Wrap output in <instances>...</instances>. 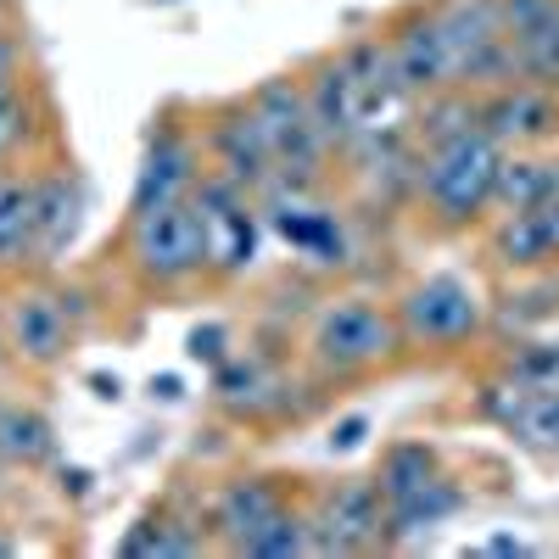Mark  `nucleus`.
<instances>
[{
	"mask_svg": "<svg viewBox=\"0 0 559 559\" xmlns=\"http://www.w3.org/2000/svg\"><path fill=\"white\" fill-rule=\"evenodd\" d=\"M12 369H17V364H12V347H7V331H0V381H7V376H12Z\"/></svg>",
	"mask_w": 559,
	"mask_h": 559,
	"instance_id": "nucleus-36",
	"label": "nucleus"
},
{
	"mask_svg": "<svg viewBox=\"0 0 559 559\" xmlns=\"http://www.w3.org/2000/svg\"><path fill=\"white\" fill-rule=\"evenodd\" d=\"M308 515H313V543L319 554H381L386 543V498L376 476H336L308 487Z\"/></svg>",
	"mask_w": 559,
	"mask_h": 559,
	"instance_id": "nucleus-10",
	"label": "nucleus"
},
{
	"mask_svg": "<svg viewBox=\"0 0 559 559\" xmlns=\"http://www.w3.org/2000/svg\"><path fill=\"white\" fill-rule=\"evenodd\" d=\"M481 258L509 280L554 274L559 269V197L521 213H492L481 224Z\"/></svg>",
	"mask_w": 559,
	"mask_h": 559,
	"instance_id": "nucleus-17",
	"label": "nucleus"
},
{
	"mask_svg": "<svg viewBox=\"0 0 559 559\" xmlns=\"http://www.w3.org/2000/svg\"><path fill=\"white\" fill-rule=\"evenodd\" d=\"M503 146L481 129H459L437 146H419L414 168V218L431 236H471L498 213V174H503Z\"/></svg>",
	"mask_w": 559,
	"mask_h": 559,
	"instance_id": "nucleus-2",
	"label": "nucleus"
},
{
	"mask_svg": "<svg viewBox=\"0 0 559 559\" xmlns=\"http://www.w3.org/2000/svg\"><path fill=\"white\" fill-rule=\"evenodd\" d=\"M381 34L397 57V73L414 96H437V90H459L453 73V51H448V34L431 12V0H403L381 17Z\"/></svg>",
	"mask_w": 559,
	"mask_h": 559,
	"instance_id": "nucleus-15",
	"label": "nucleus"
},
{
	"mask_svg": "<svg viewBox=\"0 0 559 559\" xmlns=\"http://www.w3.org/2000/svg\"><path fill=\"white\" fill-rule=\"evenodd\" d=\"M476 123L498 140L503 152H548V146H559V90L532 84V79L481 90Z\"/></svg>",
	"mask_w": 559,
	"mask_h": 559,
	"instance_id": "nucleus-14",
	"label": "nucleus"
},
{
	"mask_svg": "<svg viewBox=\"0 0 559 559\" xmlns=\"http://www.w3.org/2000/svg\"><path fill=\"white\" fill-rule=\"evenodd\" d=\"M487 414L515 442H526L537 453H559V386H515V381H503V386L487 392Z\"/></svg>",
	"mask_w": 559,
	"mask_h": 559,
	"instance_id": "nucleus-25",
	"label": "nucleus"
},
{
	"mask_svg": "<svg viewBox=\"0 0 559 559\" xmlns=\"http://www.w3.org/2000/svg\"><path fill=\"white\" fill-rule=\"evenodd\" d=\"M408 358H464L492 331V297L459 269H431L392 297Z\"/></svg>",
	"mask_w": 559,
	"mask_h": 559,
	"instance_id": "nucleus-4",
	"label": "nucleus"
},
{
	"mask_svg": "<svg viewBox=\"0 0 559 559\" xmlns=\"http://www.w3.org/2000/svg\"><path fill=\"white\" fill-rule=\"evenodd\" d=\"M376 487H381V498L386 503H397V498H408V492H419V487H431L437 476H448L442 471V453H437V442H426V437H397V442H386L381 448V459H376Z\"/></svg>",
	"mask_w": 559,
	"mask_h": 559,
	"instance_id": "nucleus-27",
	"label": "nucleus"
},
{
	"mask_svg": "<svg viewBox=\"0 0 559 559\" xmlns=\"http://www.w3.org/2000/svg\"><path fill=\"white\" fill-rule=\"evenodd\" d=\"M302 492H308L302 476H286V471H241V476H224V481L202 498L213 548H218V554H241L247 537H252L263 521H274L286 503H297Z\"/></svg>",
	"mask_w": 559,
	"mask_h": 559,
	"instance_id": "nucleus-13",
	"label": "nucleus"
},
{
	"mask_svg": "<svg viewBox=\"0 0 559 559\" xmlns=\"http://www.w3.org/2000/svg\"><path fill=\"white\" fill-rule=\"evenodd\" d=\"M45 152H62L57 112H51L45 84H39V79H28V84H0V168L34 163V157H45Z\"/></svg>",
	"mask_w": 559,
	"mask_h": 559,
	"instance_id": "nucleus-19",
	"label": "nucleus"
},
{
	"mask_svg": "<svg viewBox=\"0 0 559 559\" xmlns=\"http://www.w3.org/2000/svg\"><path fill=\"white\" fill-rule=\"evenodd\" d=\"M263 218H269V241H280L302 274H347L358 247H353V213L331 202V191H286L269 185L263 191Z\"/></svg>",
	"mask_w": 559,
	"mask_h": 559,
	"instance_id": "nucleus-8",
	"label": "nucleus"
},
{
	"mask_svg": "<svg viewBox=\"0 0 559 559\" xmlns=\"http://www.w3.org/2000/svg\"><path fill=\"white\" fill-rule=\"evenodd\" d=\"M118 274L129 280L134 297L146 302H179L213 286V263H207V229L197 202H174L157 213L123 218L118 241H112Z\"/></svg>",
	"mask_w": 559,
	"mask_h": 559,
	"instance_id": "nucleus-3",
	"label": "nucleus"
},
{
	"mask_svg": "<svg viewBox=\"0 0 559 559\" xmlns=\"http://www.w3.org/2000/svg\"><path fill=\"white\" fill-rule=\"evenodd\" d=\"M17 274H45L34 241V163L0 168V286Z\"/></svg>",
	"mask_w": 559,
	"mask_h": 559,
	"instance_id": "nucleus-24",
	"label": "nucleus"
},
{
	"mask_svg": "<svg viewBox=\"0 0 559 559\" xmlns=\"http://www.w3.org/2000/svg\"><path fill=\"white\" fill-rule=\"evenodd\" d=\"M487 554H526V543H509V537H498V543H487Z\"/></svg>",
	"mask_w": 559,
	"mask_h": 559,
	"instance_id": "nucleus-37",
	"label": "nucleus"
},
{
	"mask_svg": "<svg viewBox=\"0 0 559 559\" xmlns=\"http://www.w3.org/2000/svg\"><path fill=\"white\" fill-rule=\"evenodd\" d=\"M17 12H23L17 0H0V23H17Z\"/></svg>",
	"mask_w": 559,
	"mask_h": 559,
	"instance_id": "nucleus-39",
	"label": "nucleus"
},
{
	"mask_svg": "<svg viewBox=\"0 0 559 559\" xmlns=\"http://www.w3.org/2000/svg\"><path fill=\"white\" fill-rule=\"evenodd\" d=\"M297 73H302V90H308V107H313L319 134L331 140V152L342 157L358 134H369V118H364V107H358V90H353V79L342 73V62H336L331 51L308 57Z\"/></svg>",
	"mask_w": 559,
	"mask_h": 559,
	"instance_id": "nucleus-21",
	"label": "nucleus"
},
{
	"mask_svg": "<svg viewBox=\"0 0 559 559\" xmlns=\"http://www.w3.org/2000/svg\"><path fill=\"white\" fill-rule=\"evenodd\" d=\"M213 532L202 509H179L174 498H157L134 515V526L118 537L123 559H174V554H207Z\"/></svg>",
	"mask_w": 559,
	"mask_h": 559,
	"instance_id": "nucleus-22",
	"label": "nucleus"
},
{
	"mask_svg": "<svg viewBox=\"0 0 559 559\" xmlns=\"http://www.w3.org/2000/svg\"><path fill=\"white\" fill-rule=\"evenodd\" d=\"M90 392H96L102 403H118V397H123V381H118V376H102V369H96V376H90Z\"/></svg>",
	"mask_w": 559,
	"mask_h": 559,
	"instance_id": "nucleus-35",
	"label": "nucleus"
},
{
	"mask_svg": "<svg viewBox=\"0 0 559 559\" xmlns=\"http://www.w3.org/2000/svg\"><path fill=\"white\" fill-rule=\"evenodd\" d=\"M431 12L448 34V51H453V73L459 90H498V84H515V51L503 39V17H498V0H431Z\"/></svg>",
	"mask_w": 559,
	"mask_h": 559,
	"instance_id": "nucleus-11",
	"label": "nucleus"
},
{
	"mask_svg": "<svg viewBox=\"0 0 559 559\" xmlns=\"http://www.w3.org/2000/svg\"><path fill=\"white\" fill-rule=\"evenodd\" d=\"M202 174H207V157H202V134H197V107L191 102L157 107L152 123H146V140H140V168H134V185H129L123 218L191 202Z\"/></svg>",
	"mask_w": 559,
	"mask_h": 559,
	"instance_id": "nucleus-7",
	"label": "nucleus"
},
{
	"mask_svg": "<svg viewBox=\"0 0 559 559\" xmlns=\"http://www.w3.org/2000/svg\"><path fill=\"white\" fill-rule=\"evenodd\" d=\"M0 464L17 476H39V471H57L62 464L57 419L34 397H0Z\"/></svg>",
	"mask_w": 559,
	"mask_h": 559,
	"instance_id": "nucleus-23",
	"label": "nucleus"
},
{
	"mask_svg": "<svg viewBox=\"0 0 559 559\" xmlns=\"http://www.w3.org/2000/svg\"><path fill=\"white\" fill-rule=\"evenodd\" d=\"M229 353H236V331H229L224 319H202V324H191V336H185V358L202 364L207 376H213Z\"/></svg>",
	"mask_w": 559,
	"mask_h": 559,
	"instance_id": "nucleus-31",
	"label": "nucleus"
},
{
	"mask_svg": "<svg viewBox=\"0 0 559 559\" xmlns=\"http://www.w3.org/2000/svg\"><path fill=\"white\" fill-rule=\"evenodd\" d=\"M459 509H464L459 481H453V476H437L431 487H419V492L386 503V543H392V548H408V543H419V537H431L442 521H453Z\"/></svg>",
	"mask_w": 559,
	"mask_h": 559,
	"instance_id": "nucleus-26",
	"label": "nucleus"
},
{
	"mask_svg": "<svg viewBox=\"0 0 559 559\" xmlns=\"http://www.w3.org/2000/svg\"><path fill=\"white\" fill-rule=\"evenodd\" d=\"M297 358L324 392H347V386H364L376 376H392L397 364H408L392 297H376V292L319 297L308 308L302 336H297Z\"/></svg>",
	"mask_w": 559,
	"mask_h": 559,
	"instance_id": "nucleus-1",
	"label": "nucleus"
},
{
	"mask_svg": "<svg viewBox=\"0 0 559 559\" xmlns=\"http://www.w3.org/2000/svg\"><path fill=\"white\" fill-rule=\"evenodd\" d=\"M7 554H23V543H17L12 532H0V559H7Z\"/></svg>",
	"mask_w": 559,
	"mask_h": 559,
	"instance_id": "nucleus-38",
	"label": "nucleus"
},
{
	"mask_svg": "<svg viewBox=\"0 0 559 559\" xmlns=\"http://www.w3.org/2000/svg\"><path fill=\"white\" fill-rule=\"evenodd\" d=\"M202 229H207V263H213V286H241V280L263 263L269 247V218H263V197L241 191L224 174H202V185L191 191Z\"/></svg>",
	"mask_w": 559,
	"mask_h": 559,
	"instance_id": "nucleus-9",
	"label": "nucleus"
},
{
	"mask_svg": "<svg viewBox=\"0 0 559 559\" xmlns=\"http://www.w3.org/2000/svg\"><path fill=\"white\" fill-rule=\"evenodd\" d=\"M247 107L274 152V185H286V191H336V152L313 123L297 68L258 79L247 90Z\"/></svg>",
	"mask_w": 559,
	"mask_h": 559,
	"instance_id": "nucleus-5",
	"label": "nucleus"
},
{
	"mask_svg": "<svg viewBox=\"0 0 559 559\" xmlns=\"http://www.w3.org/2000/svg\"><path fill=\"white\" fill-rule=\"evenodd\" d=\"M57 492L62 498H84L90 492V471H79V464H57Z\"/></svg>",
	"mask_w": 559,
	"mask_h": 559,
	"instance_id": "nucleus-33",
	"label": "nucleus"
},
{
	"mask_svg": "<svg viewBox=\"0 0 559 559\" xmlns=\"http://www.w3.org/2000/svg\"><path fill=\"white\" fill-rule=\"evenodd\" d=\"M503 381H515V386H559V347L554 342L515 347L509 364H503Z\"/></svg>",
	"mask_w": 559,
	"mask_h": 559,
	"instance_id": "nucleus-30",
	"label": "nucleus"
},
{
	"mask_svg": "<svg viewBox=\"0 0 559 559\" xmlns=\"http://www.w3.org/2000/svg\"><path fill=\"white\" fill-rule=\"evenodd\" d=\"M247 559H302V554H319V543H313V515H308V492L297 498V503H286L274 521H263L252 537H247V548H241Z\"/></svg>",
	"mask_w": 559,
	"mask_h": 559,
	"instance_id": "nucleus-29",
	"label": "nucleus"
},
{
	"mask_svg": "<svg viewBox=\"0 0 559 559\" xmlns=\"http://www.w3.org/2000/svg\"><path fill=\"white\" fill-rule=\"evenodd\" d=\"M84 179L62 152L34 157V241H39V269H57L62 252L79 241L84 229Z\"/></svg>",
	"mask_w": 559,
	"mask_h": 559,
	"instance_id": "nucleus-18",
	"label": "nucleus"
},
{
	"mask_svg": "<svg viewBox=\"0 0 559 559\" xmlns=\"http://www.w3.org/2000/svg\"><path fill=\"white\" fill-rule=\"evenodd\" d=\"M152 397L157 403H179L185 397V381L179 376H152Z\"/></svg>",
	"mask_w": 559,
	"mask_h": 559,
	"instance_id": "nucleus-34",
	"label": "nucleus"
},
{
	"mask_svg": "<svg viewBox=\"0 0 559 559\" xmlns=\"http://www.w3.org/2000/svg\"><path fill=\"white\" fill-rule=\"evenodd\" d=\"M559 197V146L548 152H509L498 174V213L543 207Z\"/></svg>",
	"mask_w": 559,
	"mask_h": 559,
	"instance_id": "nucleus-28",
	"label": "nucleus"
},
{
	"mask_svg": "<svg viewBox=\"0 0 559 559\" xmlns=\"http://www.w3.org/2000/svg\"><path fill=\"white\" fill-rule=\"evenodd\" d=\"M0 331H7L17 376H57L84 342L73 308L62 302L57 269L45 274H17L0 286Z\"/></svg>",
	"mask_w": 559,
	"mask_h": 559,
	"instance_id": "nucleus-6",
	"label": "nucleus"
},
{
	"mask_svg": "<svg viewBox=\"0 0 559 559\" xmlns=\"http://www.w3.org/2000/svg\"><path fill=\"white\" fill-rule=\"evenodd\" d=\"M498 17L521 79L559 90V0H498Z\"/></svg>",
	"mask_w": 559,
	"mask_h": 559,
	"instance_id": "nucleus-20",
	"label": "nucleus"
},
{
	"mask_svg": "<svg viewBox=\"0 0 559 559\" xmlns=\"http://www.w3.org/2000/svg\"><path fill=\"white\" fill-rule=\"evenodd\" d=\"M364 437H369V414H347V419L331 426L324 448H331V453H353V448H364Z\"/></svg>",
	"mask_w": 559,
	"mask_h": 559,
	"instance_id": "nucleus-32",
	"label": "nucleus"
},
{
	"mask_svg": "<svg viewBox=\"0 0 559 559\" xmlns=\"http://www.w3.org/2000/svg\"><path fill=\"white\" fill-rule=\"evenodd\" d=\"M152 7H168V0H152Z\"/></svg>",
	"mask_w": 559,
	"mask_h": 559,
	"instance_id": "nucleus-40",
	"label": "nucleus"
},
{
	"mask_svg": "<svg viewBox=\"0 0 559 559\" xmlns=\"http://www.w3.org/2000/svg\"><path fill=\"white\" fill-rule=\"evenodd\" d=\"M331 57L342 62V73L353 79L358 90V107L369 118V129H386V123H408L414 112V90L403 84L397 73V57H392V45L381 28H364V34H347L342 45H331Z\"/></svg>",
	"mask_w": 559,
	"mask_h": 559,
	"instance_id": "nucleus-16",
	"label": "nucleus"
},
{
	"mask_svg": "<svg viewBox=\"0 0 559 559\" xmlns=\"http://www.w3.org/2000/svg\"><path fill=\"white\" fill-rule=\"evenodd\" d=\"M197 134H202V157H207L213 174L236 179L241 191H252V197H263L274 185V152H269L252 107H247V90L241 96L202 102L197 107Z\"/></svg>",
	"mask_w": 559,
	"mask_h": 559,
	"instance_id": "nucleus-12",
	"label": "nucleus"
}]
</instances>
